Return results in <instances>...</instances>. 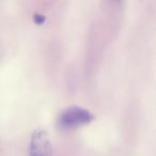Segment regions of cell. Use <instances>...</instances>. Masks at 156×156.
Listing matches in <instances>:
<instances>
[{
	"label": "cell",
	"instance_id": "obj_1",
	"mask_svg": "<svg viewBox=\"0 0 156 156\" xmlns=\"http://www.w3.org/2000/svg\"><path fill=\"white\" fill-rule=\"evenodd\" d=\"M93 120L91 112L80 107H71L63 111L59 118V125L62 128H75Z\"/></svg>",
	"mask_w": 156,
	"mask_h": 156
},
{
	"label": "cell",
	"instance_id": "obj_2",
	"mask_svg": "<svg viewBox=\"0 0 156 156\" xmlns=\"http://www.w3.org/2000/svg\"><path fill=\"white\" fill-rule=\"evenodd\" d=\"M30 156H52L51 144L47 133L43 129H37L30 140Z\"/></svg>",
	"mask_w": 156,
	"mask_h": 156
}]
</instances>
